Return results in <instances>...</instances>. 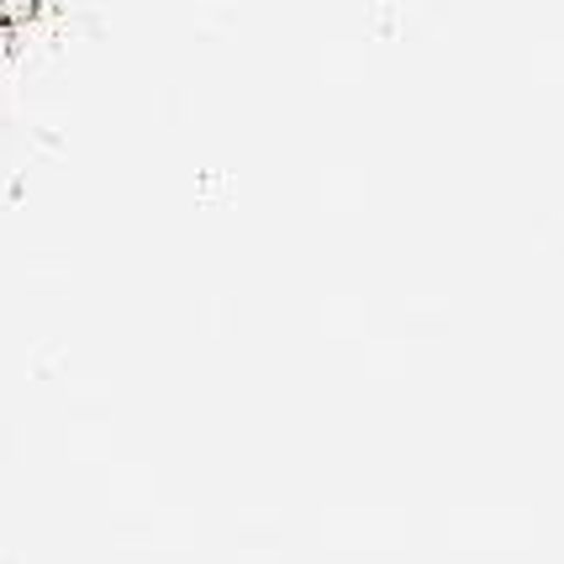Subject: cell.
I'll return each instance as SVG.
<instances>
[{"instance_id":"1","label":"cell","mask_w":564,"mask_h":564,"mask_svg":"<svg viewBox=\"0 0 564 564\" xmlns=\"http://www.w3.org/2000/svg\"><path fill=\"white\" fill-rule=\"evenodd\" d=\"M0 48H6V17H0Z\"/></svg>"}]
</instances>
